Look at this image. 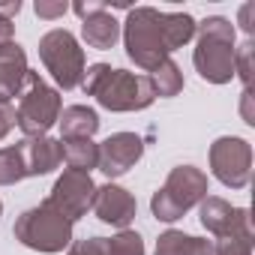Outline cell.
<instances>
[{
    "mask_svg": "<svg viewBox=\"0 0 255 255\" xmlns=\"http://www.w3.org/2000/svg\"><path fill=\"white\" fill-rule=\"evenodd\" d=\"M210 168L213 177L231 189L249 186L252 177V144L237 135H222L210 144Z\"/></svg>",
    "mask_w": 255,
    "mask_h": 255,
    "instance_id": "8",
    "label": "cell"
},
{
    "mask_svg": "<svg viewBox=\"0 0 255 255\" xmlns=\"http://www.w3.org/2000/svg\"><path fill=\"white\" fill-rule=\"evenodd\" d=\"M102 255H144V240L138 231L123 228L120 234H114L102 243Z\"/></svg>",
    "mask_w": 255,
    "mask_h": 255,
    "instance_id": "21",
    "label": "cell"
},
{
    "mask_svg": "<svg viewBox=\"0 0 255 255\" xmlns=\"http://www.w3.org/2000/svg\"><path fill=\"white\" fill-rule=\"evenodd\" d=\"M24 150V168L27 177H39V174H51L60 162H63V147L57 138L39 135V138H24L21 141Z\"/></svg>",
    "mask_w": 255,
    "mask_h": 255,
    "instance_id": "14",
    "label": "cell"
},
{
    "mask_svg": "<svg viewBox=\"0 0 255 255\" xmlns=\"http://www.w3.org/2000/svg\"><path fill=\"white\" fill-rule=\"evenodd\" d=\"M99 147V159H96V168L105 174V177H120L126 174L144 153V141L141 135L135 132H114L108 135Z\"/></svg>",
    "mask_w": 255,
    "mask_h": 255,
    "instance_id": "11",
    "label": "cell"
},
{
    "mask_svg": "<svg viewBox=\"0 0 255 255\" xmlns=\"http://www.w3.org/2000/svg\"><path fill=\"white\" fill-rule=\"evenodd\" d=\"M12 33H15L12 21H9V18H3V15H0V45H3V42H9V39H12Z\"/></svg>",
    "mask_w": 255,
    "mask_h": 255,
    "instance_id": "30",
    "label": "cell"
},
{
    "mask_svg": "<svg viewBox=\"0 0 255 255\" xmlns=\"http://www.w3.org/2000/svg\"><path fill=\"white\" fill-rule=\"evenodd\" d=\"M105 225H114V228H129V222L135 219V198L132 192H126L123 186L117 183H105V186H96V195H93V207H90Z\"/></svg>",
    "mask_w": 255,
    "mask_h": 255,
    "instance_id": "12",
    "label": "cell"
},
{
    "mask_svg": "<svg viewBox=\"0 0 255 255\" xmlns=\"http://www.w3.org/2000/svg\"><path fill=\"white\" fill-rule=\"evenodd\" d=\"M60 147H63V162L72 171L90 174V168H96L99 147H96L93 138H66V141H60Z\"/></svg>",
    "mask_w": 255,
    "mask_h": 255,
    "instance_id": "18",
    "label": "cell"
},
{
    "mask_svg": "<svg viewBox=\"0 0 255 255\" xmlns=\"http://www.w3.org/2000/svg\"><path fill=\"white\" fill-rule=\"evenodd\" d=\"M57 123H60L63 141L66 138H93L96 129H99V114L87 105H69V108L60 111Z\"/></svg>",
    "mask_w": 255,
    "mask_h": 255,
    "instance_id": "16",
    "label": "cell"
},
{
    "mask_svg": "<svg viewBox=\"0 0 255 255\" xmlns=\"http://www.w3.org/2000/svg\"><path fill=\"white\" fill-rule=\"evenodd\" d=\"M15 126V108L12 105H0V141H3Z\"/></svg>",
    "mask_w": 255,
    "mask_h": 255,
    "instance_id": "27",
    "label": "cell"
},
{
    "mask_svg": "<svg viewBox=\"0 0 255 255\" xmlns=\"http://www.w3.org/2000/svg\"><path fill=\"white\" fill-rule=\"evenodd\" d=\"M156 255H213V240L192 237L183 231H165L156 240Z\"/></svg>",
    "mask_w": 255,
    "mask_h": 255,
    "instance_id": "17",
    "label": "cell"
},
{
    "mask_svg": "<svg viewBox=\"0 0 255 255\" xmlns=\"http://www.w3.org/2000/svg\"><path fill=\"white\" fill-rule=\"evenodd\" d=\"M213 255H252L249 240H219L213 243Z\"/></svg>",
    "mask_w": 255,
    "mask_h": 255,
    "instance_id": "23",
    "label": "cell"
},
{
    "mask_svg": "<svg viewBox=\"0 0 255 255\" xmlns=\"http://www.w3.org/2000/svg\"><path fill=\"white\" fill-rule=\"evenodd\" d=\"M252 54H255V42L246 39L240 48H234V75H240L243 90L252 87Z\"/></svg>",
    "mask_w": 255,
    "mask_h": 255,
    "instance_id": "22",
    "label": "cell"
},
{
    "mask_svg": "<svg viewBox=\"0 0 255 255\" xmlns=\"http://www.w3.org/2000/svg\"><path fill=\"white\" fill-rule=\"evenodd\" d=\"M207 198V174L195 165H177L165 177L162 189L153 192L150 210L159 222H177L186 210Z\"/></svg>",
    "mask_w": 255,
    "mask_h": 255,
    "instance_id": "4",
    "label": "cell"
},
{
    "mask_svg": "<svg viewBox=\"0 0 255 255\" xmlns=\"http://www.w3.org/2000/svg\"><path fill=\"white\" fill-rule=\"evenodd\" d=\"M81 90L108 111H144L156 99L147 75L111 69L108 63H93L90 69H84Z\"/></svg>",
    "mask_w": 255,
    "mask_h": 255,
    "instance_id": "2",
    "label": "cell"
},
{
    "mask_svg": "<svg viewBox=\"0 0 255 255\" xmlns=\"http://www.w3.org/2000/svg\"><path fill=\"white\" fill-rule=\"evenodd\" d=\"M0 213H3V204H0Z\"/></svg>",
    "mask_w": 255,
    "mask_h": 255,
    "instance_id": "31",
    "label": "cell"
},
{
    "mask_svg": "<svg viewBox=\"0 0 255 255\" xmlns=\"http://www.w3.org/2000/svg\"><path fill=\"white\" fill-rule=\"evenodd\" d=\"M102 243L105 237H84V240H75L69 246V255H102Z\"/></svg>",
    "mask_w": 255,
    "mask_h": 255,
    "instance_id": "25",
    "label": "cell"
},
{
    "mask_svg": "<svg viewBox=\"0 0 255 255\" xmlns=\"http://www.w3.org/2000/svg\"><path fill=\"white\" fill-rule=\"evenodd\" d=\"M123 42L129 60L153 72L174 48H183L195 36V18L189 12H159L153 6H132L123 21Z\"/></svg>",
    "mask_w": 255,
    "mask_h": 255,
    "instance_id": "1",
    "label": "cell"
},
{
    "mask_svg": "<svg viewBox=\"0 0 255 255\" xmlns=\"http://www.w3.org/2000/svg\"><path fill=\"white\" fill-rule=\"evenodd\" d=\"M24 177H27V168H24L21 141L15 147H0V186H12Z\"/></svg>",
    "mask_w": 255,
    "mask_h": 255,
    "instance_id": "20",
    "label": "cell"
},
{
    "mask_svg": "<svg viewBox=\"0 0 255 255\" xmlns=\"http://www.w3.org/2000/svg\"><path fill=\"white\" fill-rule=\"evenodd\" d=\"M12 234L27 249L51 255V252H63L72 243V222L60 210H54L48 201H42L39 207H30L15 219Z\"/></svg>",
    "mask_w": 255,
    "mask_h": 255,
    "instance_id": "5",
    "label": "cell"
},
{
    "mask_svg": "<svg viewBox=\"0 0 255 255\" xmlns=\"http://www.w3.org/2000/svg\"><path fill=\"white\" fill-rule=\"evenodd\" d=\"M93 195H96V183L90 180V174L66 168L57 177V183H54V189L45 201L54 210H60L69 222H75V219L87 216V210L93 207Z\"/></svg>",
    "mask_w": 255,
    "mask_h": 255,
    "instance_id": "10",
    "label": "cell"
},
{
    "mask_svg": "<svg viewBox=\"0 0 255 255\" xmlns=\"http://www.w3.org/2000/svg\"><path fill=\"white\" fill-rule=\"evenodd\" d=\"M108 9V0H78V3H72V12L84 21V18H90V15H96V12H105Z\"/></svg>",
    "mask_w": 255,
    "mask_h": 255,
    "instance_id": "26",
    "label": "cell"
},
{
    "mask_svg": "<svg viewBox=\"0 0 255 255\" xmlns=\"http://www.w3.org/2000/svg\"><path fill=\"white\" fill-rule=\"evenodd\" d=\"M39 57L63 90H72L84 81V48L69 30H48L39 39Z\"/></svg>",
    "mask_w": 255,
    "mask_h": 255,
    "instance_id": "7",
    "label": "cell"
},
{
    "mask_svg": "<svg viewBox=\"0 0 255 255\" xmlns=\"http://www.w3.org/2000/svg\"><path fill=\"white\" fill-rule=\"evenodd\" d=\"M252 9H255L252 3H246V6L240 9V24H243V30H246V33H252V30H255V24H252Z\"/></svg>",
    "mask_w": 255,
    "mask_h": 255,
    "instance_id": "29",
    "label": "cell"
},
{
    "mask_svg": "<svg viewBox=\"0 0 255 255\" xmlns=\"http://www.w3.org/2000/svg\"><path fill=\"white\" fill-rule=\"evenodd\" d=\"M192 63L198 75L210 84H228L234 78V24L222 15H210L195 24Z\"/></svg>",
    "mask_w": 255,
    "mask_h": 255,
    "instance_id": "3",
    "label": "cell"
},
{
    "mask_svg": "<svg viewBox=\"0 0 255 255\" xmlns=\"http://www.w3.org/2000/svg\"><path fill=\"white\" fill-rule=\"evenodd\" d=\"M147 78H150V87L156 96H177L183 90V72L171 57L162 60L153 72H147Z\"/></svg>",
    "mask_w": 255,
    "mask_h": 255,
    "instance_id": "19",
    "label": "cell"
},
{
    "mask_svg": "<svg viewBox=\"0 0 255 255\" xmlns=\"http://www.w3.org/2000/svg\"><path fill=\"white\" fill-rule=\"evenodd\" d=\"M81 36L90 48H99V51H108L114 48V42L120 39V21L105 9V12H96L90 18L81 21Z\"/></svg>",
    "mask_w": 255,
    "mask_h": 255,
    "instance_id": "15",
    "label": "cell"
},
{
    "mask_svg": "<svg viewBox=\"0 0 255 255\" xmlns=\"http://www.w3.org/2000/svg\"><path fill=\"white\" fill-rule=\"evenodd\" d=\"M243 120L249 123V126H255V111H252V87L249 90H243Z\"/></svg>",
    "mask_w": 255,
    "mask_h": 255,
    "instance_id": "28",
    "label": "cell"
},
{
    "mask_svg": "<svg viewBox=\"0 0 255 255\" xmlns=\"http://www.w3.org/2000/svg\"><path fill=\"white\" fill-rule=\"evenodd\" d=\"M201 225L216 240H249L252 243V216L246 207H231L225 198L207 195L201 201Z\"/></svg>",
    "mask_w": 255,
    "mask_h": 255,
    "instance_id": "9",
    "label": "cell"
},
{
    "mask_svg": "<svg viewBox=\"0 0 255 255\" xmlns=\"http://www.w3.org/2000/svg\"><path fill=\"white\" fill-rule=\"evenodd\" d=\"M24 75H27V54L24 48L9 39L0 45V105H9L21 87H24Z\"/></svg>",
    "mask_w": 255,
    "mask_h": 255,
    "instance_id": "13",
    "label": "cell"
},
{
    "mask_svg": "<svg viewBox=\"0 0 255 255\" xmlns=\"http://www.w3.org/2000/svg\"><path fill=\"white\" fill-rule=\"evenodd\" d=\"M33 9L39 18H60L69 12V3H63V0H36Z\"/></svg>",
    "mask_w": 255,
    "mask_h": 255,
    "instance_id": "24",
    "label": "cell"
},
{
    "mask_svg": "<svg viewBox=\"0 0 255 255\" xmlns=\"http://www.w3.org/2000/svg\"><path fill=\"white\" fill-rule=\"evenodd\" d=\"M57 117H60V93L54 87H48L39 78V72L27 69L24 87L18 93V108H15L18 129L27 138H39L57 123Z\"/></svg>",
    "mask_w": 255,
    "mask_h": 255,
    "instance_id": "6",
    "label": "cell"
}]
</instances>
